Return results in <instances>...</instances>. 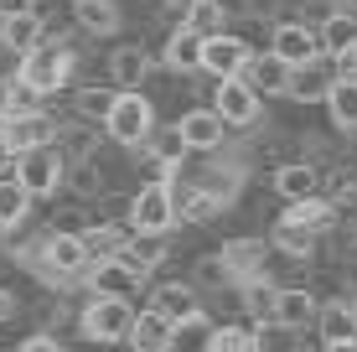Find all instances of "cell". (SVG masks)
<instances>
[{
  "label": "cell",
  "mask_w": 357,
  "mask_h": 352,
  "mask_svg": "<svg viewBox=\"0 0 357 352\" xmlns=\"http://www.w3.org/2000/svg\"><path fill=\"white\" fill-rule=\"evenodd\" d=\"M73 63H78L73 42H63V36H47V42L36 47L31 57H21L16 78L47 99V93H63V89H68V78H73Z\"/></svg>",
  "instance_id": "cell-1"
},
{
  "label": "cell",
  "mask_w": 357,
  "mask_h": 352,
  "mask_svg": "<svg viewBox=\"0 0 357 352\" xmlns=\"http://www.w3.org/2000/svg\"><path fill=\"white\" fill-rule=\"evenodd\" d=\"M151 130H155V104L145 99V93H119L114 109H109V119H104V135L114 145L140 151V145L151 140Z\"/></svg>",
  "instance_id": "cell-2"
},
{
  "label": "cell",
  "mask_w": 357,
  "mask_h": 352,
  "mask_svg": "<svg viewBox=\"0 0 357 352\" xmlns=\"http://www.w3.org/2000/svg\"><path fill=\"white\" fill-rule=\"evenodd\" d=\"M135 316L140 311L130 306V300H104V296H93L89 306H83V337L89 342H130V332H135Z\"/></svg>",
  "instance_id": "cell-3"
},
{
  "label": "cell",
  "mask_w": 357,
  "mask_h": 352,
  "mask_svg": "<svg viewBox=\"0 0 357 352\" xmlns=\"http://www.w3.org/2000/svg\"><path fill=\"white\" fill-rule=\"evenodd\" d=\"M10 176H16L21 187L31 192V197H52V192L68 181V155L57 151V145L26 151V155H16V171H10Z\"/></svg>",
  "instance_id": "cell-4"
},
{
  "label": "cell",
  "mask_w": 357,
  "mask_h": 352,
  "mask_svg": "<svg viewBox=\"0 0 357 352\" xmlns=\"http://www.w3.org/2000/svg\"><path fill=\"white\" fill-rule=\"evenodd\" d=\"M36 270L47 275L52 285L63 280H78V275H89V254H83V238H63V234H47L42 238V259H36Z\"/></svg>",
  "instance_id": "cell-5"
},
{
  "label": "cell",
  "mask_w": 357,
  "mask_h": 352,
  "mask_svg": "<svg viewBox=\"0 0 357 352\" xmlns=\"http://www.w3.org/2000/svg\"><path fill=\"white\" fill-rule=\"evenodd\" d=\"M213 109L223 114V125L228 130H254L259 125V93H254V83L249 78H223L218 83V93H213Z\"/></svg>",
  "instance_id": "cell-6"
},
{
  "label": "cell",
  "mask_w": 357,
  "mask_h": 352,
  "mask_svg": "<svg viewBox=\"0 0 357 352\" xmlns=\"http://www.w3.org/2000/svg\"><path fill=\"white\" fill-rule=\"evenodd\" d=\"M176 135H181V145H187L192 155H213V151H223V140H228V125H223V114H218L213 104H197V109H187V114L176 119Z\"/></svg>",
  "instance_id": "cell-7"
},
{
  "label": "cell",
  "mask_w": 357,
  "mask_h": 352,
  "mask_svg": "<svg viewBox=\"0 0 357 352\" xmlns=\"http://www.w3.org/2000/svg\"><path fill=\"white\" fill-rule=\"evenodd\" d=\"M249 57H254V47L243 42V36H233V31H218V36L202 42V72L218 78V83H223V78H243Z\"/></svg>",
  "instance_id": "cell-8"
},
{
  "label": "cell",
  "mask_w": 357,
  "mask_h": 352,
  "mask_svg": "<svg viewBox=\"0 0 357 352\" xmlns=\"http://www.w3.org/2000/svg\"><path fill=\"white\" fill-rule=\"evenodd\" d=\"M130 228L135 234H171L176 228V197H171V187H140L135 192Z\"/></svg>",
  "instance_id": "cell-9"
},
{
  "label": "cell",
  "mask_w": 357,
  "mask_h": 352,
  "mask_svg": "<svg viewBox=\"0 0 357 352\" xmlns=\"http://www.w3.org/2000/svg\"><path fill=\"white\" fill-rule=\"evenodd\" d=\"M83 285H93V296H104V300H135L145 290V275L135 270V264L119 254V259H104V264H93L89 270V280Z\"/></svg>",
  "instance_id": "cell-10"
},
{
  "label": "cell",
  "mask_w": 357,
  "mask_h": 352,
  "mask_svg": "<svg viewBox=\"0 0 357 352\" xmlns=\"http://www.w3.org/2000/svg\"><path fill=\"white\" fill-rule=\"evenodd\" d=\"M0 130H6L10 151L26 155V151H42V145H57V130H63V119L57 114H16V119H0Z\"/></svg>",
  "instance_id": "cell-11"
},
{
  "label": "cell",
  "mask_w": 357,
  "mask_h": 352,
  "mask_svg": "<svg viewBox=\"0 0 357 352\" xmlns=\"http://www.w3.org/2000/svg\"><path fill=\"white\" fill-rule=\"evenodd\" d=\"M269 52L285 57L290 68L311 63V57H321V42H316V31L305 26V21H275V31H269Z\"/></svg>",
  "instance_id": "cell-12"
},
{
  "label": "cell",
  "mask_w": 357,
  "mask_h": 352,
  "mask_svg": "<svg viewBox=\"0 0 357 352\" xmlns=\"http://www.w3.org/2000/svg\"><path fill=\"white\" fill-rule=\"evenodd\" d=\"M331 83H337V63L321 52V57H311V63H301L290 72V99L295 104H326Z\"/></svg>",
  "instance_id": "cell-13"
},
{
  "label": "cell",
  "mask_w": 357,
  "mask_h": 352,
  "mask_svg": "<svg viewBox=\"0 0 357 352\" xmlns=\"http://www.w3.org/2000/svg\"><path fill=\"white\" fill-rule=\"evenodd\" d=\"M290 63L285 57H275V52H254L249 57V68H243V78L254 83V93H259V99H285L290 93Z\"/></svg>",
  "instance_id": "cell-14"
},
{
  "label": "cell",
  "mask_w": 357,
  "mask_h": 352,
  "mask_svg": "<svg viewBox=\"0 0 357 352\" xmlns=\"http://www.w3.org/2000/svg\"><path fill=\"white\" fill-rule=\"evenodd\" d=\"M109 78H114L119 93H140V83L151 78V52L135 42H119L114 52H109Z\"/></svg>",
  "instance_id": "cell-15"
},
{
  "label": "cell",
  "mask_w": 357,
  "mask_h": 352,
  "mask_svg": "<svg viewBox=\"0 0 357 352\" xmlns=\"http://www.w3.org/2000/svg\"><path fill=\"white\" fill-rule=\"evenodd\" d=\"M151 311H161L166 321H192V316H202V300H197V290L192 285H181V280H166V285H155L151 290V300H145Z\"/></svg>",
  "instance_id": "cell-16"
},
{
  "label": "cell",
  "mask_w": 357,
  "mask_h": 352,
  "mask_svg": "<svg viewBox=\"0 0 357 352\" xmlns=\"http://www.w3.org/2000/svg\"><path fill=\"white\" fill-rule=\"evenodd\" d=\"M243 176H249V171H243L238 161H207V166H202V176H197L192 187H197V192H207V197H213L218 208H228V202L238 197Z\"/></svg>",
  "instance_id": "cell-17"
},
{
  "label": "cell",
  "mask_w": 357,
  "mask_h": 352,
  "mask_svg": "<svg viewBox=\"0 0 357 352\" xmlns=\"http://www.w3.org/2000/svg\"><path fill=\"white\" fill-rule=\"evenodd\" d=\"M243 285V316L254 326H275V306H280V285L269 280V275H254V280H238Z\"/></svg>",
  "instance_id": "cell-18"
},
{
  "label": "cell",
  "mask_w": 357,
  "mask_h": 352,
  "mask_svg": "<svg viewBox=\"0 0 357 352\" xmlns=\"http://www.w3.org/2000/svg\"><path fill=\"white\" fill-rule=\"evenodd\" d=\"M275 192L285 197V208H290V202H305V197L321 192V171H316L311 161H285L275 171Z\"/></svg>",
  "instance_id": "cell-19"
},
{
  "label": "cell",
  "mask_w": 357,
  "mask_h": 352,
  "mask_svg": "<svg viewBox=\"0 0 357 352\" xmlns=\"http://www.w3.org/2000/svg\"><path fill=\"white\" fill-rule=\"evenodd\" d=\"M171 342H176V321H166L161 311H151V306H145L140 316H135L130 347H135V352H171Z\"/></svg>",
  "instance_id": "cell-20"
},
{
  "label": "cell",
  "mask_w": 357,
  "mask_h": 352,
  "mask_svg": "<svg viewBox=\"0 0 357 352\" xmlns=\"http://www.w3.org/2000/svg\"><path fill=\"white\" fill-rule=\"evenodd\" d=\"M316 316H321V300H316L311 290H280L275 326H285V332H305V326H316Z\"/></svg>",
  "instance_id": "cell-21"
},
{
  "label": "cell",
  "mask_w": 357,
  "mask_h": 352,
  "mask_svg": "<svg viewBox=\"0 0 357 352\" xmlns=\"http://www.w3.org/2000/svg\"><path fill=\"white\" fill-rule=\"evenodd\" d=\"M316 42H321V52L337 63L342 52H352L357 47V10H331V16L316 26Z\"/></svg>",
  "instance_id": "cell-22"
},
{
  "label": "cell",
  "mask_w": 357,
  "mask_h": 352,
  "mask_svg": "<svg viewBox=\"0 0 357 352\" xmlns=\"http://www.w3.org/2000/svg\"><path fill=\"white\" fill-rule=\"evenodd\" d=\"M130 228L119 223H89V234H83V254H89V264H104V259H119V254L130 249Z\"/></svg>",
  "instance_id": "cell-23"
},
{
  "label": "cell",
  "mask_w": 357,
  "mask_h": 352,
  "mask_svg": "<svg viewBox=\"0 0 357 352\" xmlns=\"http://www.w3.org/2000/svg\"><path fill=\"white\" fill-rule=\"evenodd\" d=\"M218 254H223L233 280H254V275H264V238H228Z\"/></svg>",
  "instance_id": "cell-24"
},
{
  "label": "cell",
  "mask_w": 357,
  "mask_h": 352,
  "mask_svg": "<svg viewBox=\"0 0 357 352\" xmlns=\"http://www.w3.org/2000/svg\"><path fill=\"white\" fill-rule=\"evenodd\" d=\"M202 42H207V36H197L192 26H176V31H171L166 36V68L171 72H202Z\"/></svg>",
  "instance_id": "cell-25"
},
{
  "label": "cell",
  "mask_w": 357,
  "mask_h": 352,
  "mask_svg": "<svg viewBox=\"0 0 357 352\" xmlns=\"http://www.w3.org/2000/svg\"><path fill=\"white\" fill-rule=\"evenodd\" d=\"M42 42H47V21H42V10H31V16L6 21V36H0V47H10L16 57H31Z\"/></svg>",
  "instance_id": "cell-26"
},
{
  "label": "cell",
  "mask_w": 357,
  "mask_h": 352,
  "mask_svg": "<svg viewBox=\"0 0 357 352\" xmlns=\"http://www.w3.org/2000/svg\"><path fill=\"white\" fill-rule=\"evenodd\" d=\"M114 99H119V89H114V83H89V89H78V93H73V114L104 130V119H109V109H114Z\"/></svg>",
  "instance_id": "cell-27"
},
{
  "label": "cell",
  "mask_w": 357,
  "mask_h": 352,
  "mask_svg": "<svg viewBox=\"0 0 357 352\" xmlns=\"http://www.w3.org/2000/svg\"><path fill=\"white\" fill-rule=\"evenodd\" d=\"M73 21L89 36H114L119 31V6L114 0H78V6H73Z\"/></svg>",
  "instance_id": "cell-28"
},
{
  "label": "cell",
  "mask_w": 357,
  "mask_h": 352,
  "mask_svg": "<svg viewBox=\"0 0 357 352\" xmlns=\"http://www.w3.org/2000/svg\"><path fill=\"white\" fill-rule=\"evenodd\" d=\"M31 202H36V197L21 187L16 176H0V234H16V228L26 223Z\"/></svg>",
  "instance_id": "cell-29"
},
{
  "label": "cell",
  "mask_w": 357,
  "mask_h": 352,
  "mask_svg": "<svg viewBox=\"0 0 357 352\" xmlns=\"http://www.w3.org/2000/svg\"><path fill=\"white\" fill-rule=\"evenodd\" d=\"M280 217H285V223H295V228H305V234H316V238H321L326 228L337 223V208H331L326 197H305V202H290V208L280 213Z\"/></svg>",
  "instance_id": "cell-30"
},
{
  "label": "cell",
  "mask_w": 357,
  "mask_h": 352,
  "mask_svg": "<svg viewBox=\"0 0 357 352\" xmlns=\"http://www.w3.org/2000/svg\"><path fill=\"white\" fill-rule=\"evenodd\" d=\"M207 352H264L259 347V326H254L249 316L233 321V326H218L213 342H207Z\"/></svg>",
  "instance_id": "cell-31"
},
{
  "label": "cell",
  "mask_w": 357,
  "mask_h": 352,
  "mask_svg": "<svg viewBox=\"0 0 357 352\" xmlns=\"http://www.w3.org/2000/svg\"><path fill=\"white\" fill-rule=\"evenodd\" d=\"M16 114H42V93L26 89V83L10 72V78L0 83V119H16Z\"/></svg>",
  "instance_id": "cell-32"
},
{
  "label": "cell",
  "mask_w": 357,
  "mask_h": 352,
  "mask_svg": "<svg viewBox=\"0 0 357 352\" xmlns=\"http://www.w3.org/2000/svg\"><path fill=\"white\" fill-rule=\"evenodd\" d=\"M316 326H321L326 342H347V337H357V306H347V300H326L321 316H316Z\"/></svg>",
  "instance_id": "cell-33"
},
{
  "label": "cell",
  "mask_w": 357,
  "mask_h": 352,
  "mask_svg": "<svg viewBox=\"0 0 357 352\" xmlns=\"http://www.w3.org/2000/svg\"><path fill=\"white\" fill-rule=\"evenodd\" d=\"M326 114L337 130H357V78H337L326 93Z\"/></svg>",
  "instance_id": "cell-34"
},
{
  "label": "cell",
  "mask_w": 357,
  "mask_h": 352,
  "mask_svg": "<svg viewBox=\"0 0 357 352\" xmlns=\"http://www.w3.org/2000/svg\"><path fill=\"white\" fill-rule=\"evenodd\" d=\"M57 151H63L68 161H93V155H98V130L83 125V119H78V125H63V130H57Z\"/></svg>",
  "instance_id": "cell-35"
},
{
  "label": "cell",
  "mask_w": 357,
  "mask_h": 352,
  "mask_svg": "<svg viewBox=\"0 0 357 352\" xmlns=\"http://www.w3.org/2000/svg\"><path fill=\"white\" fill-rule=\"evenodd\" d=\"M181 26H192L197 36H218L228 26V6L223 0H192L187 16H181Z\"/></svg>",
  "instance_id": "cell-36"
},
{
  "label": "cell",
  "mask_w": 357,
  "mask_h": 352,
  "mask_svg": "<svg viewBox=\"0 0 357 352\" xmlns=\"http://www.w3.org/2000/svg\"><path fill=\"white\" fill-rule=\"evenodd\" d=\"M125 259H130L140 275L161 270V264H166V234H135L130 249H125Z\"/></svg>",
  "instance_id": "cell-37"
},
{
  "label": "cell",
  "mask_w": 357,
  "mask_h": 352,
  "mask_svg": "<svg viewBox=\"0 0 357 352\" xmlns=\"http://www.w3.org/2000/svg\"><path fill=\"white\" fill-rule=\"evenodd\" d=\"M63 187L73 192V197H83V202L104 197V171H98V161H73V166H68V181H63Z\"/></svg>",
  "instance_id": "cell-38"
},
{
  "label": "cell",
  "mask_w": 357,
  "mask_h": 352,
  "mask_svg": "<svg viewBox=\"0 0 357 352\" xmlns=\"http://www.w3.org/2000/svg\"><path fill=\"white\" fill-rule=\"evenodd\" d=\"M269 238H275V249L290 254V259H311V254H316V234H305V228L285 223V217L275 223V234H269Z\"/></svg>",
  "instance_id": "cell-39"
},
{
  "label": "cell",
  "mask_w": 357,
  "mask_h": 352,
  "mask_svg": "<svg viewBox=\"0 0 357 352\" xmlns=\"http://www.w3.org/2000/svg\"><path fill=\"white\" fill-rule=\"evenodd\" d=\"M213 332H218V326L207 321V311H202V316H192V321H181V326H176V342H171V352H207Z\"/></svg>",
  "instance_id": "cell-40"
},
{
  "label": "cell",
  "mask_w": 357,
  "mask_h": 352,
  "mask_svg": "<svg viewBox=\"0 0 357 352\" xmlns=\"http://www.w3.org/2000/svg\"><path fill=\"white\" fill-rule=\"evenodd\" d=\"M197 280H202V296H213V290H223V285H238V280L228 275L223 254H213V259H197Z\"/></svg>",
  "instance_id": "cell-41"
},
{
  "label": "cell",
  "mask_w": 357,
  "mask_h": 352,
  "mask_svg": "<svg viewBox=\"0 0 357 352\" xmlns=\"http://www.w3.org/2000/svg\"><path fill=\"white\" fill-rule=\"evenodd\" d=\"M16 352H63V347H57V337H47V332H36V337H26V342H21Z\"/></svg>",
  "instance_id": "cell-42"
},
{
  "label": "cell",
  "mask_w": 357,
  "mask_h": 352,
  "mask_svg": "<svg viewBox=\"0 0 357 352\" xmlns=\"http://www.w3.org/2000/svg\"><path fill=\"white\" fill-rule=\"evenodd\" d=\"M36 10V0H0V16L6 21H16V16H31Z\"/></svg>",
  "instance_id": "cell-43"
},
{
  "label": "cell",
  "mask_w": 357,
  "mask_h": 352,
  "mask_svg": "<svg viewBox=\"0 0 357 352\" xmlns=\"http://www.w3.org/2000/svg\"><path fill=\"white\" fill-rule=\"evenodd\" d=\"M6 171H16V151H10L6 130H0V176H6Z\"/></svg>",
  "instance_id": "cell-44"
},
{
  "label": "cell",
  "mask_w": 357,
  "mask_h": 352,
  "mask_svg": "<svg viewBox=\"0 0 357 352\" xmlns=\"http://www.w3.org/2000/svg\"><path fill=\"white\" fill-rule=\"evenodd\" d=\"M10 316H16V296H10V290H0V326H6Z\"/></svg>",
  "instance_id": "cell-45"
},
{
  "label": "cell",
  "mask_w": 357,
  "mask_h": 352,
  "mask_svg": "<svg viewBox=\"0 0 357 352\" xmlns=\"http://www.w3.org/2000/svg\"><path fill=\"white\" fill-rule=\"evenodd\" d=\"M321 352H357V337H347V342H326Z\"/></svg>",
  "instance_id": "cell-46"
},
{
  "label": "cell",
  "mask_w": 357,
  "mask_h": 352,
  "mask_svg": "<svg viewBox=\"0 0 357 352\" xmlns=\"http://www.w3.org/2000/svg\"><path fill=\"white\" fill-rule=\"evenodd\" d=\"M0 36H6V16H0Z\"/></svg>",
  "instance_id": "cell-47"
},
{
  "label": "cell",
  "mask_w": 357,
  "mask_h": 352,
  "mask_svg": "<svg viewBox=\"0 0 357 352\" xmlns=\"http://www.w3.org/2000/svg\"><path fill=\"white\" fill-rule=\"evenodd\" d=\"M73 6H78V0H73Z\"/></svg>",
  "instance_id": "cell-48"
}]
</instances>
